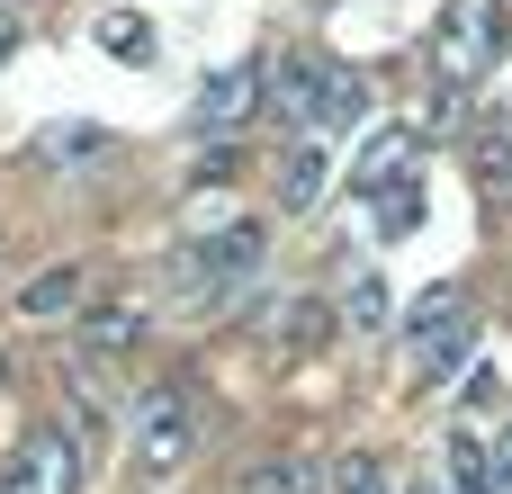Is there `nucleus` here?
I'll list each match as a JSON object with an SVG mask.
<instances>
[{
	"instance_id": "obj_5",
	"label": "nucleus",
	"mask_w": 512,
	"mask_h": 494,
	"mask_svg": "<svg viewBox=\"0 0 512 494\" xmlns=\"http://www.w3.org/2000/svg\"><path fill=\"white\" fill-rule=\"evenodd\" d=\"M72 468H81V450H72L63 432H36V441L0 468V494H72Z\"/></svg>"
},
{
	"instance_id": "obj_7",
	"label": "nucleus",
	"mask_w": 512,
	"mask_h": 494,
	"mask_svg": "<svg viewBox=\"0 0 512 494\" xmlns=\"http://www.w3.org/2000/svg\"><path fill=\"white\" fill-rule=\"evenodd\" d=\"M405 171H414V135H405V126H387V135H369V153L351 162V198L387 207V198H405Z\"/></svg>"
},
{
	"instance_id": "obj_2",
	"label": "nucleus",
	"mask_w": 512,
	"mask_h": 494,
	"mask_svg": "<svg viewBox=\"0 0 512 494\" xmlns=\"http://www.w3.org/2000/svg\"><path fill=\"white\" fill-rule=\"evenodd\" d=\"M495 54H504V18H495V0H450L441 27H432V72H441V90L486 81Z\"/></svg>"
},
{
	"instance_id": "obj_3",
	"label": "nucleus",
	"mask_w": 512,
	"mask_h": 494,
	"mask_svg": "<svg viewBox=\"0 0 512 494\" xmlns=\"http://www.w3.org/2000/svg\"><path fill=\"white\" fill-rule=\"evenodd\" d=\"M468 360H477V315H468L459 288H441L414 324V387H450Z\"/></svg>"
},
{
	"instance_id": "obj_15",
	"label": "nucleus",
	"mask_w": 512,
	"mask_h": 494,
	"mask_svg": "<svg viewBox=\"0 0 512 494\" xmlns=\"http://www.w3.org/2000/svg\"><path fill=\"white\" fill-rule=\"evenodd\" d=\"M387 315H396V306H387V279L360 270V279L342 288V324H351V333H387Z\"/></svg>"
},
{
	"instance_id": "obj_1",
	"label": "nucleus",
	"mask_w": 512,
	"mask_h": 494,
	"mask_svg": "<svg viewBox=\"0 0 512 494\" xmlns=\"http://www.w3.org/2000/svg\"><path fill=\"white\" fill-rule=\"evenodd\" d=\"M189 450H198V405H189V378L144 387V396H135V468H144V477H171V468H189Z\"/></svg>"
},
{
	"instance_id": "obj_18",
	"label": "nucleus",
	"mask_w": 512,
	"mask_h": 494,
	"mask_svg": "<svg viewBox=\"0 0 512 494\" xmlns=\"http://www.w3.org/2000/svg\"><path fill=\"white\" fill-rule=\"evenodd\" d=\"M333 494H387V468L378 459H342L333 468Z\"/></svg>"
},
{
	"instance_id": "obj_22",
	"label": "nucleus",
	"mask_w": 512,
	"mask_h": 494,
	"mask_svg": "<svg viewBox=\"0 0 512 494\" xmlns=\"http://www.w3.org/2000/svg\"><path fill=\"white\" fill-rule=\"evenodd\" d=\"M405 494H459V486H450V477H432V468H423V477H414V486H405Z\"/></svg>"
},
{
	"instance_id": "obj_12",
	"label": "nucleus",
	"mask_w": 512,
	"mask_h": 494,
	"mask_svg": "<svg viewBox=\"0 0 512 494\" xmlns=\"http://www.w3.org/2000/svg\"><path fill=\"white\" fill-rule=\"evenodd\" d=\"M81 297H90V279H81L72 261H54V270H36V279L18 288V315H27V324H54V315H81Z\"/></svg>"
},
{
	"instance_id": "obj_10",
	"label": "nucleus",
	"mask_w": 512,
	"mask_h": 494,
	"mask_svg": "<svg viewBox=\"0 0 512 494\" xmlns=\"http://www.w3.org/2000/svg\"><path fill=\"white\" fill-rule=\"evenodd\" d=\"M90 36H99V54H108V63H135V72H153V63H162V36H153V18H144V9H99V18H90Z\"/></svg>"
},
{
	"instance_id": "obj_16",
	"label": "nucleus",
	"mask_w": 512,
	"mask_h": 494,
	"mask_svg": "<svg viewBox=\"0 0 512 494\" xmlns=\"http://www.w3.org/2000/svg\"><path fill=\"white\" fill-rule=\"evenodd\" d=\"M315 342H324V306L288 297V306L270 315V351H315Z\"/></svg>"
},
{
	"instance_id": "obj_23",
	"label": "nucleus",
	"mask_w": 512,
	"mask_h": 494,
	"mask_svg": "<svg viewBox=\"0 0 512 494\" xmlns=\"http://www.w3.org/2000/svg\"><path fill=\"white\" fill-rule=\"evenodd\" d=\"M9 45H18V18H0V63H9Z\"/></svg>"
},
{
	"instance_id": "obj_24",
	"label": "nucleus",
	"mask_w": 512,
	"mask_h": 494,
	"mask_svg": "<svg viewBox=\"0 0 512 494\" xmlns=\"http://www.w3.org/2000/svg\"><path fill=\"white\" fill-rule=\"evenodd\" d=\"M495 459H504V494H512V432H504V450H495Z\"/></svg>"
},
{
	"instance_id": "obj_25",
	"label": "nucleus",
	"mask_w": 512,
	"mask_h": 494,
	"mask_svg": "<svg viewBox=\"0 0 512 494\" xmlns=\"http://www.w3.org/2000/svg\"><path fill=\"white\" fill-rule=\"evenodd\" d=\"M0 378H9V360H0Z\"/></svg>"
},
{
	"instance_id": "obj_17",
	"label": "nucleus",
	"mask_w": 512,
	"mask_h": 494,
	"mask_svg": "<svg viewBox=\"0 0 512 494\" xmlns=\"http://www.w3.org/2000/svg\"><path fill=\"white\" fill-rule=\"evenodd\" d=\"M369 117V81L360 72H333V90H324V135H351Z\"/></svg>"
},
{
	"instance_id": "obj_13",
	"label": "nucleus",
	"mask_w": 512,
	"mask_h": 494,
	"mask_svg": "<svg viewBox=\"0 0 512 494\" xmlns=\"http://www.w3.org/2000/svg\"><path fill=\"white\" fill-rule=\"evenodd\" d=\"M441 477H450L459 494H504V459H495L477 432H459V441H450V468H441Z\"/></svg>"
},
{
	"instance_id": "obj_14",
	"label": "nucleus",
	"mask_w": 512,
	"mask_h": 494,
	"mask_svg": "<svg viewBox=\"0 0 512 494\" xmlns=\"http://www.w3.org/2000/svg\"><path fill=\"white\" fill-rule=\"evenodd\" d=\"M81 342L117 360V351H135V342H144V315H135V306H90V315H81Z\"/></svg>"
},
{
	"instance_id": "obj_9",
	"label": "nucleus",
	"mask_w": 512,
	"mask_h": 494,
	"mask_svg": "<svg viewBox=\"0 0 512 494\" xmlns=\"http://www.w3.org/2000/svg\"><path fill=\"white\" fill-rule=\"evenodd\" d=\"M324 189H333V144L324 135H288V153H279V207L306 216Z\"/></svg>"
},
{
	"instance_id": "obj_20",
	"label": "nucleus",
	"mask_w": 512,
	"mask_h": 494,
	"mask_svg": "<svg viewBox=\"0 0 512 494\" xmlns=\"http://www.w3.org/2000/svg\"><path fill=\"white\" fill-rule=\"evenodd\" d=\"M495 396H504V369H468V396L459 405H495Z\"/></svg>"
},
{
	"instance_id": "obj_8",
	"label": "nucleus",
	"mask_w": 512,
	"mask_h": 494,
	"mask_svg": "<svg viewBox=\"0 0 512 494\" xmlns=\"http://www.w3.org/2000/svg\"><path fill=\"white\" fill-rule=\"evenodd\" d=\"M261 243H270V234H261L252 216H243V225H225L216 243H198V252H189V288H225V279H252V270H261Z\"/></svg>"
},
{
	"instance_id": "obj_19",
	"label": "nucleus",
	"mask_w": 512,
	"mask_h": 494,
	"mask_svg": "<svg viewBox=\"0 0 512 494\" xmlns=\"http://www.w3.org/2000/svg\"><path fill=\"white\" fill-rule=\"evenodd\" d=\"M477 171H486L495 189H512V135H477Z\"/></svg>"
},
{
	"instance_id": "obj_4",
	"label": "nucleus",
	"mask_w": 512,
	"mask_h": 494,
	"mask_svg": "<svg viewBox=\"0 0 512 494\" xmlns=\"http://www.w3.org/2000/svg\"><path fill=\"white\" fill-rule=\"evenodd\" d=\"M324 90H333V63L324 54H288L270 72V117H288L297 135H324Z\"/></svg>"
},
{
	"instance_id": "obj_21",
	"label": "nucleus",
	"mask_w": 512,
	"mask_h": 494,
	"mask_svg": "<svg viewBox=\"0 0 512 494\" xmlns=\"http://www.w3.org/2000/svg\"><path fill=\"white\" fill-rule=\"evenodd\" d=\"M234 162H243V153H234V144H216V153H207V162H198V180H207V189H216V180H234Z\"/></svg>"
},
{
	"instance_id": "obj_11",
	"label": "nucleus",
	"mask_w": 512,
	"mask_h": 494,
	"mask_svg": "<svg viewBox=\"0 0 512 494\" xmlns=\"http://www.w3.org/2000/svg\"><path fill=\"white\" fill-rule=\"evenodd\" d=\"M27 153H36V162H54V171H90V162H108V153H117V135L72 117V126H36V144H27Z\"/></svg>"
},
{
	"instance_id": "obj_6",
	"label": "nucleus",
	"mask_w": 512,
	"mask_h": 494,
	"mask_svg": "<svg viewBox=\"0 0 512 494\" xmlns=\"http://www.w3.org/2000/svg\"><path fill=\"white\" fill-rule=\"evenodd\" d=\"M261 99H270V63H225V72L198 90V126H216V135H225V126H243Z\"/></svg>"
}]
</instances>
